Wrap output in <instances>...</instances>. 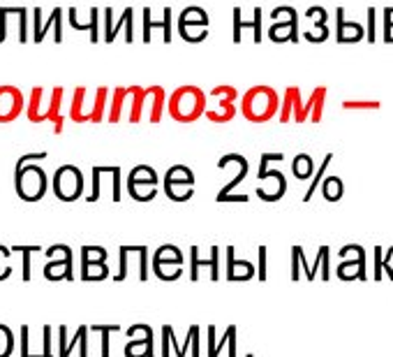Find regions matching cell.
I'll use <instances>...</instances> for the list:
<instances>
[{
	"mask_svg": "<svg viewBox=\"0 0 393 357\" xmlns=\"http://www.w3.org/2000/svg\"><path fill=\"white\" fill-rule=\"evenodd\" d=\"M382 19H384V26H393V8H386Z\"/></svg>",
	"mask_w": 393,
	"mask_h": 357,
	"instance_id": "cell-52",
	"label": "cell"
},
{
	"mask_svg": "<svg viewBox=\"0 0 393 357\" xmlns=\"http://www.w3.org/2000/svg\"><path fill=\"white\" fill-rule=\"evenodd\" d=\"M310 93H312L310 123H322L324 121V111H326V95H329V89H326V86H317V89H312Z\"/></svg>",
	"mask_w": 393,
	"mask_h": 357,
	"instance_id": "cell-27",
	"label": "cell"
},
{
	"mask_svg": "<svg viewBox=\"0 0 393 357\" xmlns=\"http://www.w3.org/2000/svg\"><path fill=\"white\" fill-rule=\"evenodd\" d=\"M280 111V95L271 86H252L243 93L241 114L250 123H266L276 118Z\"/></svg>",
	"mask_w": 393,
	"mask_h": 357,
	"instance_id": "cell-3",
	"label": "cell"
},
{
	"mask_svg": "<svg viewBox=\"0 0 393 357\" xmlns=\"http://www.w3.org/2000/svg\"><path fill=\"white\" fill-rule=\"evenodd\" d=\"M312 170H315V163H312V158L308 154H298L294 158V163H291V172H294V176L298 181H303V178H310L312 176Z\"/></svg>",
	"mask_w": 393,
	"mask_h": 357,
	"instance_id": "cell-28",
	"label": "cell"
},
{
	"mask_svg": "<svg viewBox=\"0 0 393 357\" xmlns=\"http://www.w3.org/2000/svg\"><path fill=\"white\" fill-rule=\"evenodd\" d=\"M12 346H15L12 332L5 325H0V357H8L12 353Z\"/></svg>",
	"mask_w": 393,
	"mask_h": 357,
	"instance_id": "cell-42",
	"label": "cell"
},
{
	"mask_svg": "<svg viewBox=\"0 0 393 357\" xmlns=\"http://www.w3.org/2000/svg\"><path fill=\"white\" fill-rule=\"evenodd\" d=\"M227 279L229 281H248V279H252V274H255V267H252L250 262H236L234 260V248H227Z\"/></svg>",
	"mask_w": 393,
	"mask_h": 357,
	"instance_id": "cell-21",
	"label": "cell"
},
{
	"mask_svg": "<svg viewBox=\"0 0 393 357\" xmlns=\"http://www.w3.org/2000/svg\"><path fill=\"white\" fill-rule=\"evenodd\" d=\"M128 178H137V181L157 183V174H155V170L148 167V165H137V167L130 172V176H128Z\"/></svg>",
	"mask_w": 393,
	"mask_h": 357,
	"instance_id": "cell-38",
	"label": "cell"
},
{
	"mask_svg": "<svg viewBox=\"0 0 393 357\" xmlns=\"http://www.w3.org/2000/svg\"><path fill=\"white\" fill-rule=\"evenodd\" d=\"M10 257H12V250H8L5 246H0V260H10ZM10 274H12L10 264H0V281H5Z\"/></svg>",
	"mask_w": 393,
	"mask_h": 357,
	"instance_id": "cell-46",
	"label": "cell"
},
{
	"mask_svg": "<svg viewBox=\"0 0 393 357\" xmlns=\"http://www.w3.org/2000/svg\"><path fill=\"white\" fill-rule=\"evenodd\" d=\"M282 154L278 151H269V154L262 156V163H259V188L257 195L266 202H276L280 200L285 193H287V178L280 170H271L273 163H282Z\"/></svg>",
	"mask_w": 393,
	"mask_h": 357,
	"instance_id": "cell-5",
	"label": "cell"
},
{
	"mask_svg": "<svg viewBox=\"0 0 393 357\" xmlns=\"http://www.w3.org/2000/svg\"><path fill=\"white\" fill-rule=\"evenodd\" d=\"M303 39L310 44H322L329 39V28H326V24H312V28L303 33Z\"/></svg>",
	"mask_w": 393,
	"mask_h": 357,
	"instance_id": "cell-35",
	"label": "cell"
},
{
	"mask_svg": "<svg viewBox=\"0 0 393 357\" xmlns=\"http://www.w3.org/2000/svg\"><path fill=\"white\" fill-rule=\"evenodd\" d=\"M15 186H17V193L21 197L23 202H37L42 200L46 188H49V178H46L44 170L37 167V165H23L15 172Z\"/></svg>",
	"mask_w": 393,
	"mask_h": 357,
	"instance_id": "cell-7",
	"label": "cell"
},
{
	"mask_svg": "<svg viewBox=\"0 0 393 357\" xmlns=\"http://www.w3.org/2000/svg\"><path fill=\"white\" fill-rule=\"evenodd\" d=\"M68 21L75 30H88L93 44L99 42V10L97 8H90V10L70 8L68 10Z\"/></svg>",
	"mask_w": 393,
	"mask_h": 357,
	"instance_id": "cell-14",
	"label": "cell"
},
{
	"mask_svg": "<svg viewBox=\"0 0 393 357\" xmlns=\"http://www.w3.org/2000/svg\"><path fill=\"white\" fill-rule=\"evenodd\" d=\"M269 39L271 42H298V19L294 21H273L269 28Z\"/></svg>",
	"mask_w": 393,
	"mask_h": 357,
	"instance_id": "cell-20",
	"label": "cell"
},
{
	"mask_svg": "<svg viewBox=\"0 0 393 357\" xmlns=\"http://www.w3.org/2000/svg\"><path fill=\"white\" fill-rule=\"evenodd\" d=\"M312 114V93L308 100H303V93L298 86H287L282 93V102H280V123H305L310 121Z\"/></svg>",
	"mask_w": 393,
	"mask_h": 357,
	"instance_id": "cell-8",
	"label": "cell"
},
{
	"mask_svg": "<svg viewBox=\"0 0 393 357\" xmlns=\"http://www.w3.org/2000/svg\"><path fill=\"white\" fill-rule=\"evenodd\" d=\"M32 19H35V33H32V42L35 44H42L49 30H53V39L58 44L63 42L65 35H63V8H53L49 12V19H44V12L42 8H35L32 10Z\"/></svg>",
	"mask_w": 393,
	"mask_h": 357,
	"instance_id": "cell-11",
	"label": "cell"
},
{
	"mask_svg": "<svg viewBox=\"0 0 393 357\" xmlns=\"http://www.w3.org/2000/svg\"><path fill=\"white\" fill-rule=\"evenodd\" d=\"M243 28H245V19L241 15V8H234V33H231V42L234 44L243 42Z\"/></svg>",
	"mask_w": 393,
	"mask_h": 357,
	"instance_id": "cell-40",
	"label": "cell"
},
{
	"mask_svg": "<svg viewBox=\"0 0 393 357\" xmlns=\"http://www.w3.org/2000/svg\"><path fill=\"white\" fill-rule=\"evenodd\" d=\"M164 193L174 202L190 200L192 193H195V174H192V170L185 167V165H174V167L166 170Z\"/></svg>",
	"mask_w": 393,
	"mask_h": 357,
	"instance_id": "cell-10",
	"label": "cell"
},
{
	"mask_svg": "<svg viewBox=\"0 0 393 357\" xmlns=\"http://www.w3.org/2000/svg\"><path fill=\"white\" fill-rule=\"evenodd\" d=\"M343 181L338 176H326L324 181H322V195L326 197L329 202H338L343 197Z\"/></svg>",
	"mask_w": 393,
	"mask_h": 357,
	"instance_id": "cell-29",
	"label": "cell"
},
{
	"mask_svg": "<svg viewBox=\"0 0 393 357\" xmlns=\"http://www.w3.org/2000/svg\"><path fill=\"white\" fill-rule=\"evenodd\" d=\"M343 109H347V111H377V109H382V102L379 100H345Z\"/></svg>",
	"mask_w": 393,
	"mask_h": 357,
	"instance_id": "cell-36",
	"label": "cell"
},
{
	"mask_svg": "<svg viewBox=\"0 0 393 357\" xmlns=\"http://www.w3.org/2000/svg\"><path fill=\"white\" fill-rule=\"evenodd\" d=\"M125 30V42H135V10L125 8L121 17L114 21V10L104 8V42L111 44L118 37V33Z\"/></svg>",
	"mask_w": 393,
	"mask_h": 357,
	"instance_id": "cell-12",
	"label": "cell"
},
{
	"mask_svg": "<svg viewBox=\"0 0 393 357\" xmlns=\"http://www.w3.org/2000/svg\"><path fill=\"white\" fill-rule=\"evenodd\" d=\"M336 21H338V28H336V39L338 44H356L365 39V28L358 21H345V8H338L336 10Z\"/></svg>",
	"mask_w": 393,
	"mask_h": 357,
	"instance_id": "cell-17",
	"label": "cell"
},
{
	"mask_svg": "<svg viewBox=\"0 0 393 357\" xmlns=\"http://www.w3.org/2000/svg\"><path fill=\"white\" fill-rule=\"evenodd\" d=\"M384 42L393 44V26H384Z\"/></svg>",
	"mask_w": 393,
	"mask_h": 357,
	"instance_id": "cell-53",
	"label": "cell"
},
{
	"mask_svg": "<svg viewBox=\"0 0 393 357\" xmlns=\"http://www.w3.org/2000/svg\"><path fill=\"white\" fill-rule=\"evenodd\" d=\"M153 269L160 279L164 281H174L181 276V264H171V262H153Z\"/></svg>",
	"mask_w": 393,
	"mask_h": 357,
	"instance_id": "cell-34",
	"label": "cell"
},
{
	"mask_svg": "<svg viewBox=\"0 0 393 357\" xmlns=\"http://www.w3.org/2000/svg\"><path fill=\"white\" fill-rule=\"evenodd\" d=\"M21 357H30V353H28V327L21 329Z\"/></svg>",
	"mask_w": 393,
	"mask_h": 357,
	"instance_id": "cell-50",
	"label": "cell"
},
{
	"mask_svg": "<svg viewBox=\"0 0 393 357\" xmlns=\"http://www.w3.org/2000/svg\"><path fill=\"white\" fill-rule=\"evenodd\" d=\"M93 329H97V332H104V341H102V357H109V339H106V334L109 332H116V325H109V327H99V325H95Z\"/></svg>",
	"mask_w": 393,
	"mask_h": 357,
	"instance_id": "cell-48",
	"label": "cell"
},
{
	"mask_svg": "<svg viewBox=\"0 0 393 357\" xmlns=\"http://www.w3.org/2000/svg\"><path fill=\"white\" fill-rule=\"evenodd\" d=\"M46 93L51 98V91L42 89V86H35L30 93V102L26 104V116H28L30 123H44L46 121V111H49V102H44Z\"/></svg>",
	"mask_w": 393,
	"mask_h": 357,
	"instance_id": "cell-18",
	"label": "cell"
},
{
	"mask_svg": "<svg viewBox=\"0 0 393 357\" xmlns=\"http://www.w3.org/2000/svg\"><path fill=\"white\" fill-rule=\"evenodd\" d=\"M144 93H146L144 86H118V89H114L106 121L118 123L125 116L130 123H142L144 121Z\"/></svg>",
	"mask_w": 393,
	"mask_h": 357,
	"instance_id": "cell-4",
	"label": "cell"
},
{
	"mask_svg": "<svg viewBox=\"0 0 393 357\" xmlns=\"http://www.w3.org/2000/svg\"><path fill=\"white\" fill-rule=\"evenodd\" d=\"M245 28H252V39L259 44L262 42V8H255L252 21H245Z\"/></svg>",
	"mask_w": 393,
	"mask_h": 357,
	"instance_id": "cell-41",
	"label": "cell"
},
{
	"mask_svg": "<svg viewBox=\"0 0 393 357\" xmlns=\"http://www.w3.org/2000/svg\"><path fill=\"white\" fill-rule=\"evenodd\" d=\"M109 269H106L104 262H90L82 267V279L84 281H99V279H106Z\"/></svg>",
	"mask_w": 393,
	"mask_h": 357,
	"instance_id": "cell-33",
	"label": "cell"
},
{
	"mask_svg": "<svg viewBox=\"0 0 393 357\" xmlns=\"http://www.w3.org/2000/svg\"><path fill=\"white\" fill-rule=\"evenodd\" d=\"M338 276L341 279H365V253L361 255H352L349 262H343L338 267Z\"/></svg>",
	"mask_w": 393,
	"mask_h": 357,
	"instance_id": "cell-23",
	"label": "cell"
},
{
	"mask_svg": "<svg viewBox=\"0 0 393 357\" xmlns=\"http://www.w3.org/2000/svg\"><path fill=\"white\" fill-rule=\"evenodd\" d=\"M305 17H308L312 24H326L329 12H326L324 8H319V5H312V8H308V12H305Z\"/></svg>",
	"mask_w": 393,
	"mask_h": 357,
	"instance_id": "cell-45",
	"label": "cell"
},
{
	"mask_svg": "<svg viewBox=\"0 0 393 357\" xmlns=\"http://www.w3.org/2000/svg\"><path fill=\"white\" fill-rule=\"evenodd\" d=\"M218 253H220V248L218 246H213L209 250V257H202V253H199V248L195 246L192 248V279L197 281V269L202 267V264H209L211 267V276L213 279H218Z\"/></svg>",
	"mask_w": 393,
	"mask_h": 357,
	"instance_id": "cell-22",
	"label": "cell"
},
{
	"mask_svg": "<svg viewBox=\"0 0 393 357\" xmlns=\"http://www.w3.org/2000/svg\"><path fill=\"white\" fill-rule=\"evenodd\" d=\"M166 109V93L162 86H146L144 93V118L151 123H160Z\"/></svg>",
	"mask_w": 393,
	"mask_h": 357,
	"instance_id": "cell-15",
	"label": "cell"
},
{
	"mask_svg": "<svg viewBox=\"0 0 393 357\" xmlns=\"http://www.w3.org/2000/svg\"><path fill=\"white\" fill-rule=\"evenodd\" d=\"M331 161H333V154H326V156H324V161H322V165H319V170H317V176H312V183L308 186V193L303 195V202H310V197L315 195L317 186L324 181V174H326V170H329Z\"/></svg>",
	"mask_w": 393,
	"mask_h": 357,
	"instance_id": "cell-31",
	"label": "cell"
},
{
	"mask_svg": "<svg viewBox=\"0 0 393 357\" xmlns=\"http://www.w3.org/2000/svg\"><path fill=\"white\" fill-rule=\"evenodd\" d=\"M26 109L23 93L12 84L0 86V123H10L15 118L21 116V111Z\"/></svg>",
	"mask_w": 393,
	"mask_h": 357,
	"instance_id": "cell-13",
	"label": "cell"
},
{
	"mask_svg": "<svg viewBox=\"0 0 393 357\" xmlns=\"http://www.w3.org/2000/svg\"><path fill=\"white\" fill-rule=\"evenodd\" d=\"M128 190L130 195L139 202H148L157 195V183L148 181H137V178H128Z\"/></svg>",
	"mask_w": 393,
	"mask_h": 357,
	"instance_id": "cell-26",
	"label": "cell"
},
{
	"mask_svg": "<svg viewBox=\"0 0 393 357\" xmlns=\"http://www.w3.org/2000/svg\"><path fill=\"white\" fill-rule=\"evenodd\" d=\"M206 100H209V95L199 86H178L174 93L169 95L166 111L178 123H195L206 114V107H209Z\"/></svg>",
	"mask_w": 393,
	"mask_h": 357,
	"instance_id": "cell-2",
	"label": "cell"
},
{
	"mask_svg": "<svg viewBox=\"0 0 393 357\" xmlns=\"http://www.w3.org/2000/svg\"><path fill=\"white\" fill-rule=\"evenodd\" d=\"M53 193L63 202H75L84 193V174L75 165H63L53 174Z\"/></svg>",
	"mask_w": 393,
	"mask_h": 357,
	"instance_id": "cell-9",
	"label": "cell"
},
{
	"mask_svg": "<svg viewBox=\"0 0 393 357\" xmlns=\"http://www.w3.org/2000/svg\"><path fill=\"white\" fill-rule=\"evenodd\" d=\"M259 276L266 279V248L259 246Z\"/></svg>",
	"mask_w": 393,
	"mask_h": 357,
	"instance_id": "cell-49",
	"label": "cell"
},
{
	"mask_svg": "<svg viewBox=\"0 0 393 357\" xmlns=\"http://www.w3.org/2000/svg\"><path fill=\"white\" fill-rule=\"evenodd\" d=\"M271 19L273 21H294V19H298V15L291 5H278L276 10H271Z\"/></svg>",
	"mask_w": 393,
	"mask_h": 357,
	"instance_id": "cell-39",
	"label": "cell"
},
{
	"mask_svg": "<svg viewBox=\"0 0 393 357\" xmlns=\"http://www.w3.org/2000/svg\"><path fill=\"white\" fill-rule=\"evenodd\" d=\"M155 28L162 30V42L169 44L171 42V10L169 8H162V17L160 19H153L151 8H144V42L146 44L151 42L153 30Z\"/></svg>",
	"mask_w": 393,
	"mask_h": 357,
	"instance_id": "cell-16",
	"label": "cell"
},
{
	"mask_svg": "<svg viewBox=\"0 0 393 357\" xmlns=\"http://www.w3.org/2000/svg\"><path fill=\"white\" fill-rule=\"evenodd\" d=\"M109 107V89L97 86L95 93L86 86H79L72 93L70 102V121L75 123H102L106 118Z\"/></svg>",
	"mask_w": 393,
	"mask_h": 357,
	"instance_id": "cell-1",
	"label": "cell"
},
{
	"mask_svg": "<svg viewBox=\"0 0 393 357\" xmlns=\"http://www.w3.org/2000/svg\"><path fill=\"white\" fill-rule=\"evenodd\" d=\"M178 35H181L185 42L199 44L209 37V26L206 24H178Z\"/></svg>",
	"mask_w": 393,
	"mask_h": 357,
	"instance_id": "cell-25",
	"label": "cell"
},
{
	"mask_svg": "<svg viewBox=\"0 0 393 357\" xmlns=\"http://www.w3.org/2000/svg\"><path fill=\"white\" fill-rule=\"evenodd\" d=\"M63 95H65V89H61V86H56V89H51V98H49V111H46V121L53 123V132H56V135H61V132H63V125H65V116L61 114Z\"/></svg>",
	"mask_w": 393,
	"mask_h": 357,
	"instance_id": "cell-19",
	"label": "cell"
},
{
	"mask_svg": "<svg viewBox=\"0 0 393 357\" xmlns=\"http://www.w3.org/2000/svg\"><path fill=\"white\" fill-rule=\"evenodd\" d=\"M106 260V250L99 246H84L82 248V267L90 262H104Z\"/></svg>",
	"mask_w": 393,
	"mask_h": 357,
	"instance_id": "cell-37",
	"label": "cell"
},
{
	"mask_svg": "<svg viewBox=\"0 0 393 357\" xmlns=\"http://www.w3.org/2000/svg\"><path fill=\"white\" fill-rule=\"evenodd\" d=\"M209 100L204 116L211 123H229L238 114V91L231 84L213 86L209 91Z\"/></svg>",
	"mask_w": 393,
	"mask_h": 357,
	"instance_id": "cell-6",
	"label": "cell"
},
{
	"mask_svg": "<svg viewBox=\"0 0 393 357\" xmlns=\"http://www.w3.org/2000/svg\"><path fill=\"white\" fill-rule=\"evenodd\" d=\"M365 17H368V24H365V39H368L370 44H375V21H377V10L375 8H368L365 10Z\"/></svg>",
	"mask_w": 393,
	"mask_h": 357,
	"instance_id": "cell-43",
	"label": "cell"
},
{
	"mask_svg": "<svg viewBox=\"0 0 393 357\" xmlns=\"http://www.w3.org/2000/svg\"><path fill=\"white\" fill-rule=\"evenodd\" d=\"M49 343H51V329H49V327H44V357H51Z\"/></svg>",
	"mask_w": 393,
	"mask_h": 357,
	"instance_id": "cell-51",
	"label": "cell"
},
{
	"mask_svg": "<svg viewBox=\"0 0 393 357\" xmlns=\"http://www.w3.org/2000/svg\"><path fill=\"white\" fill-rule=\"evenodd\" d=\"M12 250H21L23 253V281H30V253L39 250L37 246H12Z\"/></svg>",
	"mask_w": 393,
	"mask_h": 357,
	"instance_id": "cell-44",
	"label": "cell"
},
{
	"mask_svg": "<svg viewBox=\"0 0 393 357\" xmlns=\"http://www.w3.org/2000/svg\"><path fill=\"white\" fill-rule=\"evenodd\" d=\"M44 276L51 281H58V279H72V250L68 248V253L61 262H49L44 269Z\"/></svg>",
	"mask_w": 393,
	"mask_h": 357,
	"instance_id": "cell-24",
	"label": "cell"
},
{
	"mask_svg": "<svg viewBox=\"0 0 393 357\" xmlns=\"http://www.w3.org/2000/svg\"><path fill=\"white\" fill-rule=\"evenodd\" d=\"M153 262H171V264H181L183 262V255L181 250L176 246H162L155 250V255H153Z\"/></svg>",
	"mask_w": 393,
	"mask_h": 357,
	"instance_id": "cell-32",
	"label": "cell"
},
{
	"mask_svg": "<svg viewBox=\"0 0 393 357\" xmlns=\"http://www.w3.org/2000/svg\"><path fill=\"white\" fill-rule=\"evenodd\" d=\"M44 158H49V154L46 151H42V154H26L19 158V163H17V170L19 167H23V165H28V163H35V161H44Z\"/></svg>",
	"mask_w": 393,
	"mask_h": 357,
	"instance_id": "cell-47",
	"label": "cell"
},
{
	"mask_svg": "<svg viewBox=\"0 0 393 357\" xmlns=\"http://www.w3.org/2000/svg\"><path fill=\"white\" fill-rule=\"evenodd\" d=\"M178 24H206L209 26L211 24V19H209V15H206V10H202V8H185L183 12H181V17H178Z\"/></svg>",
	"mask_w": 393,
	"mask_h": 357,
	"instance_id": "cell-30",
	"label": "cell"
}]
</instances>
